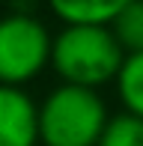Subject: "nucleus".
Returning <instances> with one entry per match:
<instances>
[{"mask_svg": "<svg viewBox=\"0 0 143 146\" xmlns=\"http://www.w3.org/2000/svg\"><path fill=\"white\" fill-rule=\"evenodd\" d=\"M125 63V51L119 48L110 27L95 24H66L54 33L51 48V69L63 84L83 90H101L113 84Z\"/></svg>", "mask_w": 143, "mask_h": 146, "instance_id": "1", "label": "nucleus"}, {"mask_svg": "<svg viewBox=\"0 0 143 146\" xmlns=\"http://www.w3.org/2000/svg\"><path fill=\"white\" fill-rule=\"evenodd\" d=\"M107 104L99 90L60 84L39 104L42 146H99L107 125Z\"/></svg>", "mask_w": 143, "mask_h": 146, "instance_id": "2", "label": "nucleus"}, {"mask_svg": "<svg viewBox=\"0 0 143 146\" xmlns=\"http://www.w3.org/2000/svg\"><path fill=\"white\" fill-rule=\"evenodd\" d=\"M51 48L54 36L33 12L0 15V84L24 90L51 66Z\"/></svg>", "mask_w": 143, "mask_h": 146, "instance_id": "3", "label": "nucleus"}, {"mask_svg": "<svg viewBox=\"0 0 143 146\" xmlns=\"http://www.w3.org/2000/svg\"><path fill=\"white\" fill-rule=\"evenodd\" d=\"M39 143V104L30 92L0 84V146Z\"/></svg>", "mask_w": 143, "mask_h": 146, "instance_id": "4", "label": "nucleus"}, {"mask_svg": "<svg viewBox=\"0 0 143 146\" xmlns=\"http://www.w3.org/2000/svg\"><path fill=\"white\" fill-rule=\"evenodd\" d=\"M48 9L66 24H95V27H110L122 9L131 0H45Z\"/></svg>", "mask_w": 143, "mask_h": 146, "instance_id": "5", "label": "nucleus"}, {"mask_svg": "<svg viewBox=\"0 0 143 146\" xmlns=\"http://www.w3.org/2000/svg\"><path fill=\"white\" fill-rule=\"evenodd\" d=\"M113 84H116V92H119L122 110L143 119V54L125 57Z\"/></svg>", "mask_w": 143, "mask_h": 146, "instance_id": "6", "label": "nucleus"}, {"mask_svg": "<svg viewBox=\"0 0 143 146\" xmlns=\"http://www.w3.org/2000/svg\"><path fill=\"white\" fill-rule=\"evenodd\" d=\"M119 48L125 51V57L143 54V0H131L125 9L116 15V21L110 24Z\"/></svg>", "mask_w": 143, "mask_h": 146, "instance_id": "7", "label": "nucleus"}, {"mask_svg": "<svg viewBox=\"0 0 143 146\" xmlns=\"http://www.w3.org/2000/svg\"><path fill=\"white\" fill-rule=\"evenodd\" d=\"M99 146H143V119L119 110L107 119Z\"/></svg>", "mask_w": 143, "mask_h": 146, "instance_id": "8", "label": "nucleus"}]
</instances>
